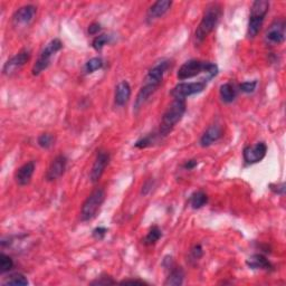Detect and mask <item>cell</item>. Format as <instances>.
I'll list each match as a JSON object with an SVG mask.
<instances>
[{"mask_svg":"<svg viewBox=\"0 0 286 286\" xmlns=\"http://www.w3.org/2000/svg\"><path fill=\"white\" fill-rule=\"evenodd\" d=\"M35 162L34 161H29V162L23 164L22 167L18 168L16 174H15V180H16V184L20 187L27 186L30 180H32V177L35 173Z\"/></svg>","mask_w":286,"mask_h":286,"instance_id":"obj_18","label":"cell"},{"mask_svg":"<svg viewBox=\"0 0 286 286\" xmlns=\"http://www.w3.org/2000/svg\"><path fill=\"white\" fill-rule=\"evenodd\" d=\"M116 284V280H113L111 276L108 275H101L100 277H97L95 280L91 282V285H112Z\"/></svg>","mask_w":286,"mask_h":286,"instance_id":"obj_33","label":"cell"},{"mask_svg":"<svg viewBox=\"0 0 286 286\" xmlns=\"http://www.w3.org/2000/svg\"><path fill=\"white\" fill-rule=\"evenodd\" d=\"M161 236H162V233H161L160 228L158 226H153V227L150 228V231L147 234V236L144 237L143 244L147 246L154 245V244L157 243L161 238Z\"/></svg>","mask_w":286,"mask_h":286,"instance_id":"obj_26","label":"cell"},{"mask_svg":"<svg viewBox=\"0 0 286 286\" xmlns=\"http://www.w3.org/2000/svg\"><path fill=\"white\" fill-rule=\"evenodd\" d=\"M110 41H111V36L110 35H106V34L98 35L94 39H93L92 47L94 48L95 50L100 51V50H102L104 46L110 43Z\"/></svg>","mask_w":286,"mask_h":286,"instance_id":"obj_30","label":"cell"},{"mask_svg":"<svg viewBox=\"0 0 286 286\" xmlns=\"http://www.w3.org/2000/svg\"><path fill=\"white\" fill-rule=\"evenodd\" d=\"M187 110V103L186 100H181V98H175L174 102L170 104L167 111L164 112L162 120H161L160 129L158 130L160 135L162 138L167 137V135L173 131V129L178 124L181 119L184 118Z\"/></svg>","mask_w":286,"mask_h":286,"instance_id":"obj_3","label":"cell"},{"mask_svg":"<svg viewBox=\"0 0 286 286\" xmlns=\"http://www.w3.org/2000/svg\"><path fill=\"white\" fill-rule=\"evenodd\" d=\"M258 82L255 81H248V82H244L242 84H239V90H241L243 93H246V94H251V93H254L255 90H256Z\"/></svg>","mask_w":286,"mask_h":286,"instance_id":"obj_31","label":"cell"},{"mask_svg":"<svg viewBox=\"0 0 286 286\" xmlns=\"http://www.w3.org/2000/svg\"><path fill=\"white\" fill-rule=\"evenodd\" d=\"M37 14V8L34 5H26L20 7L16 13L14 14L13 22L15 26H28L33 22Z\"/></svg>","mask_w":286,"mask_h":286,"instance_id":"obj_14","label":"cell"},{"mask_svg":"<svg viewBox=\"0 0 286 286\" xmlns=\"http://www.w3.org/2000/svg\"><path fill=\"white\" fill-rule=\"evenodd\" d=\"M222 14V8L218 3H211L206 7L201 22L195 32V43L201 44L207 36L216 28Z\"/></svg>","mask_w":286,"mask_h":286,"instance_id":"obj_2","label":"cell"},{"mask_svg":"<svg viewBox=\"0 0 286 286\" xmlns=\"http://www.w3.org/2000/svg\"><path fill=\"white\" fill-rule=\"evenodd\" d=\"M173 6V2L170 0H159L155 2L151 7L149 8L147 13V22L148 24L153 23L161 17H163L169 12V9Z\"/></svg>","mask_w":286,"mask_h":286,"instance_id":"obj_16","label":"cell"},{"mask_svg":"<svg viewBox=\"0 0 286 286\" xmlns=\"http://www.w3.org/2000/svg\"><path fill=\"white\" fill-rule=\"evenodd\" d=\"M30 50L27 48H24L18 53L13 56L12 59H9L6 63H5L4 67H3V73L4 75L10 76L16 73L17 71H19L22 67L27 63L30 59Z\"/></svg>","mask_w":286,"mask_h":286,"instance_id":"obj_9","label":"cell"},{"mask_svg":"<svg viewBox=\"0 0 286 286\" xmlns=\"http://www.w3.org/2000/svg\"><path fill=\"white\" fill-rule=\"evenodd\" d=\"M56 138L51 133H43L37 139V143L41 149H50L55 144Z\"/></svg>","mask_w":286,"mask_h":286,"instance_id":"obj_28","label":"cell"},{"mask_svg":"<svg viewBox=\"0 0 286 286\" xmlns=\"http://www.w3.org/2000/svg\"><path fill=\"white\" fill-rule=\"evenodd\" d=\"M267 153V145L264 142H258L253 145H247L243 151L244 161L247 164H255L261 162Z\"/></svg>","mask_w":286,"mask_h":286,"instance_id":"obj_11","label":"cell"},{"mask_svg":"<svg viewBox=\"0 0 286 286\" xmlns=\"http://www.w3.org/2000/svg\"><path fill=\"white\" fill-rule=\"evenodd\" d=\"M223 135V128L220 122L216 121L215 123L210 124L207 128L206 131L202 133L201 138L199 140V144L202 148H208L210 145L214 144L215 142L219 141Z\"/></svg>","mask_w":286,"mask_h":286,"instance_id":"obj_12","label":"cell"},{"mask_svg":"<svg viewBox=\"0 0 286 286\" xmlns=\"http://www.w3.org/2000/svg\"><path fill=\"white\" fill-rule=\"evenodd\" d=\"M189 202L192 209H200V208L208 204V196L206 195V192L202 190L195 191L194 194L190 196Z\"/></svg>","mask_w":286,"mask_h":286,"instance_id":"obj_24","label":"cell"},{"mask_svg":"<svg viewBox=\"0 0 286 286\" xmlns=\"http://www.w3.org/2000/svg\"><path fill=\"white\" fill-rule=\"evenodd\" d=\"M204 256V249H202L201 245L200 244H197V245H195L194 247L191 248V251H190V258L192 259V261H199V259Z\"/></svg>","mask_w":286,"mask_h":286,"instance_id":"obj_32","label":"cell"},{"mask_svg":"<svg viewBox=\"0 0 286 286\" xmlns=\"http://www.w3.org/2000/svg\"><path fill=\"white\" fill-rule=\"evenodd\" d=\"M101 29H102V27H101L100 23H93V24L88 26L87 32L90 35H97L98 33L101 32Z\"/></svg>","mask_w":286,"mask_h":286,"instance_id":"obj_37","label":"cell"},{"mask_svg":"<svg viewBox=\"0 0 286 286\" xmlns=\"http://www.w3.org/2000/svg\"><path fill=\"white\" fill-rule=\"evenodd\" d=\"M207 87V82L205 80H200L198 82H189V83H179L177 84L173 91H171V95L174 98H181V100H186L187 97L191 95L199 94V93L204 92Z\"/></svg>","mask_w":286,"mask_h":286,"instance_id":"obj_7","label":"cell"},{"mask_svg":"<svg viewBox=\"0 0 286 286\" xmlns=\"http://www.w3.org/2000/svg\"><path fill=\"white\" fill-rule=\"evenodd\" d=\"M197 165H198V161H197L196 159H191V160L186 161L183 165V168L186 170H194Z\"/></svg>","mask_w":286,"mask_h":286,"instance_id":"obj_38","label":"cell"},{"mask_svg":"<svg viewBox=\"0 0 286 286\" xmlns=\"http://www.w3.org/2000/svg\"><path fill=\"white\" fill-rule=\"evenodd\" d=\"M218 72H219V70H218V66L215 63L200 60H190L181 65L178 73H177V77L180 81H186L194 79V77L200 74H205L206 81L209 82L217 76Z\"/></svg>","mask_w":286,"mask_h":286,"instance_id":"obj_1","label":"cell"},{"mask_svg":"<svg viewBox=\"0 0 286 286\" xmlns=\"http://www.w3.org/2000/svg\"><path fill=\"white\" fill-rule=\"evenodd\" d=\"M219 96L223 103H233L237 97V88L231 82L222 84L219 88Z\"/></svg>","mask_w":286,"mask_h":286,"instance_id":"obj_22","label":"cell"},{"mask_svg":"<svg viewBox=\"0 0 286 286\" xmlns=\"http://www.w3.org/2000/svg\"><path fill=\"white\" fill-rule=\"evenodd\" d=\"M170 66H171V62L169 60H161L157 62V63L149 70L148 74L144 79V82L160 86L161 83L163 81V76L170 69Z\"/></svg>","mask_w":286,"mask_h":286,"instance_id":"obj_10","label":"cell"},{"mask_svg":"<svg viewBox=\"0 0 286 286\" xmlns=\"http://www.w3.org/2000/svg\"><path fill=\"white\" fill-rule=\"evenodd\" d=\"M106 233H107V228H105V227H96L95 230L92 232V235H93V237L100 241V239H103L104 237H105Z\"/></svg>","mask_w":286,"mask_h":286,"instance_id":"obj_35","label":"cell"},{"mask_svg":"<svg viewBox=\"0 0 286 286\" xmlns=\"http://www.w3.org/2000/svg\"><path fill=\"white\" fill-rule=\"evenodd\" d=\"M157 85H153V84H150V83H143V85L140 88V91L138 93L137 97H135V101H134V112L137 113L139 112L140 108H141L145 103L149 101V98L151 97L155 91L158 90Z\"/></svg>","mask_w":286,"mask_h":286,"instance_id":"obj_17","label":"cell"},{"mask_svg":"<svg viewBox=\"0 0 286 286\" xmlns=\"http://www.w3.org/2000/svg\"><path fill=\"white\" fill-rule=\"evenodd\" d=\"M14 268V261L13 258L8 255L2 253L0 255V274L4 275L10 272Z\"/></svg>","mask_w":286,"mask_h":286,"instance_id":"obj_29","label":"cell"},{"mask_svg":"<svg viewBox=\"0 0 286 286\" xmlns=\"http://www.w3.org/2000/svg\"><path fill=\"white\" fill-rule=\"evenodd\" d=\"M269 188H270V190L274 192V194H277L279 196H284L285 195V184L284 183L269 185Z\"/></svg>","mask_w":286,"mask_h":286,"instance_id":"obj_34","label":"cell"},{"mask_svg":"<svg viewBox=\"0 0 286 286\" xmlns=\"http://www.w3.org/2000/svg\"><path fill=\"white\" fill-rule=\"evenodd\" d=\"M153 186H154V181L152 180V179H149V180H147L144 183V185H143V187H142V190H141V194L143 195V196H145V195H148L150 191L152 190V188H153Z\"/></svg>","mask_w":286,"mask_h":286,"instance_id":"obj_36","label":"cell"},{"mask_svg":"<svg viewBox=\"0 0 286 286\" xmlns=\"http://www.w3.org/2000/svg\"><path fill=\"white\" fill-rule=\"evenodd\" d=\"M104 200H105V190L103 188H96L95 190H93L92 194L83 202L81 219L83 221H90L93 218H95L97 212L101 209Z\"/></svg>","mask_w":286,"mask_h":286,"instance_id":"obj_6","label":"cell"},{"mask_svg":"<svg viewBox=\"0 0 286 286\" xmlns=\"http://www.w3.org/2000/svg\"><path fill=\"white\" fill-rule=\"evenodd\" d=\"M104 63L101 57H93L90 61H87L84 65V72L86 74H92L98 70H101Z\"/></svg>","mask_w":286,"mask_h":286,"instance_id":"obj_27","label":"cell"},{"mask_svg":"<svg viewBox=\"0 0 286 286\" xmlns=\"http://www.w3.org/2000/svg\"><path fill=\"white\" fill-rule=\"evenodd\" d=\"M185 279V272L183 267L175 266L169 270V275L167 279H165L164 285L165 286H180L184 284Z\"/></svg>","mask_w":286,"mask_h":286,"instance_id":"obj_21","label":"cell"},{"mask_svg":"<svg viewBox=\"0 0 286 286\" xmlns=\"http://www.w3.org/2000/svg\"><path fill=\"white\" fill-rule=\"evenodd\" d=\"M162 266L165 268V269H168L170 270L171 268H173L175 266V263H174V258L171 257V256H165L163 258V262H162Z\"/></svg>","mask_w":286,"mask_h":286,"instance_id":"obj_39","label":"cell"},{"mask_svg":"<svg viewBox=\"0 0 286 286\" xmlns=\"http://www.w3.org/2000/svg\"><path fill=\"white\" fill-rule=\"evenodd\" d=\"M29 282L27 277L25 276L24 274L22 273H14V274H10L8 277H6V279L3 282L4 286H7V285H22V286H26L28 285Z\"/></svg>","mask_w":286,"mask_h":286,"instance_id":"obj_25","label":"cell"},{"mask_svg":"<svg viewBox=\"0 0 286 286\" xmlns=\"http://www.w3.org/2000/svg\"><path fill=\"white\" fill-rule=\"evenodd\" d=\"M160 139H162V137L160 135L159 131L149 133V134L145 135V137L140 138L138 141L134 143V147L138 148V149L149 148V147H151V145H153L155 142H158Z\"/></svg>","mask_w":286,"mask_h":286,"instance_id":"obj_23","label":"cell"},{"mask_svg":"<svg viewBox=\"0 0 286 286\" xmlns=\"http://www.w3.org/2000/svg\"><path fill=\"white\" fill-rule=\"evenodd\" d=\"M62 48H63V43H62L61 39L59 38L51 39L43 48V50L40 51L38 59L36 61V63L34 64L32 69V74L34 76H38L45 70H47L51 63L53 56L56 53H59Z\"/></svg>","mask_w":286,"mask_h":286,"instance_id":"obj_5","label":"cell"},{"mask_svg":"<svg viewBox=\"0 0 286 286\" xmlns=\"http://www.w3.org/2000/svg\"><path fill=\"white\" fill-rule=\"evenodd\" d=\"M246 265L252 269H263L272 270L273 265L268 259L262 254H254L246 261Z\"/></svg>","mask_w":286,"mask_h":286,"instance_id":"obj_20","label":"cell"},{"mask_svg":"<svg viewBox=\"0 0 286 286\" xmlns=\"http://www.w3.org/2000/svg\"><path fill=\"white\" fill-rule=\"evenodd\" d=\"M131 97V86L129 82L122 81L120 82L116 87V94H114V103L117 106L122 107L129 102Z\"/></svg>","mask_w":286,"mask_h":286,"instance_id":"obj_19","label":"cell"},{"mask_svg":"<svg viewBox=\"0 0 286 286\" xmlns=\"http://www.w3.org/2000/svg\"><path fill=\"white\" fill-rule=\"evenodd\" d=\"M265 41L268 45H280L286 38V22L284 18H277L269 25L265 33Z\"/></svg>","mask_w":286,"mask_h":286,"instance_id":"obj_8","label":"cell"},{"mask_svg":"<svg viewBox=\"0 0 286 286\" xmlns=\"http://www.w3.org/2000/svg\"><path fill=\"white\" fill-rule=\"evenodd\" d=\"M121 284H147V282H144L142 279H124L121 282Z\"/></svg>","mask_w":286,"mask_h":286,"instance_id":"obj_40","label":"cell"},{"mask_svg":"<svg viewBox=\"0 0 286 286\" xmlns=\"http://www.w3.org/2000/svg\"><path fill=\"white\" fill-rule=\"evenodd\" d=\"M66 167H67V158L63 154L57 155V157L51 161V163L49 164V168L45 176L46 180L55 181L59 178H61V177L64 175Z\"/></svg>","mask_w":286,"mask_h":286,"instance_id":"obj_15","label":"cell"},{"mask_svg":"<svg viewBox=\"0 0 286 286\" xmlns=\"http://www.w3.org/2000/svg\"><path fill=\"white\" fill-rule=\"evenodd\" d=\"M111 155L106 151H98L96 154V158L90 174V179L93 184H96L98 180L101 179L103 176L104 171H105L106 167L110 163Z\"/></svg>","mask_w":286,"mask_h":286,"instance_id":"obj_13","label":"cell"},{"mask_svg":"<svg viewBox=\"0 0 286 286\" xmlns=\"http://www.w3.org/2000/svg\"><path fill=\"white\" fill-rule=\"evenodd\" d=\"M269 10V3L266 0H256L252 4L251 14H249L247 36L248 38H255L261 32L264 19Z\"/></svg>","mask_w":286,"mask_h":286,"instance_id":"obj_4","label":"cell"}]
</instances>
